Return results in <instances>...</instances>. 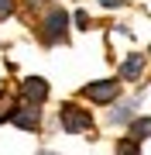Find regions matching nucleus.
Segmentation results:
<instances>
[{
  "mask_svg": "<svg viewBox=\"0 0 151 155\" xmlns=\"http://www.w3.org/2000/svg\"><path fill=\"white\" fill-rule=\"evenodd\" d=\"M58 121H62V127H65L69 134H79V131H86V127L93 124V121H90V114H86V110H79V107H72V104H65V107H62Z\"/></svg>",
  "mask_w": 151,
  "mask_h": 155,
  "instance_id": "f257e3e1",
  "label": "nucleus"
},
{
  "mask_svg": "<svg viewBox=\"0 0 151 155\" xmlns=\"http://www.w3.org/2000/svg\"><path fill=\"white\" fill-rule=\"evenodd\" d=\"M83 93L90 97L93 104H110V100H117L120 86H117V79H100V83H90Z\"/></svg>",
  "mask_w": 151,
  "mask_h": 155,
  "instance_id": "f03ea898",
  "label": "nucleus"
},
{
  "mask_svg": "<svg viewBox=\"0 0 151 155\" xmlns=\"http://www.w3.org/2000/svg\"><path fill=\"white\" fill-rule=\"evenodd\" d=\"M65 24H69V14L62 11V7H55V11H48V17H45V38L48 41H65Z\"/></svg>",
  "mask_w": 151,
  "mask_h": 155,
  "instance_id": "7ed1b4c3",
  "label": "nucleus"
},
{
  "mask_svg": "<svg viewBox=\"0 0 151 155\" xmlns=\"http://www.w3.org/2000/svg\"><path fill=\"white\" fill-rule=\"evenodd\" d=\"M11 121H14L17 127H24V131H34L38 121H41V114H38V107H34V104H21V107H14V110H11Z\"/></svg>",
  "mask_w": 151,
  "mask_h": 155,
  "instance_id": "20e7f679",
  "label": "nucleus"
},
{
  "mask_svg": "<svg viewBox=\"0 0 151 155\" xmlns=\"http://www.w3.org/2000/svg\"><path fill=\"white\" fill-rule=\"evenodd\" d=\"M21 93H24V104H41V100L48 97V83L45 79H24V86H21Z\"/></svg>",
  "mask_w": 151,
  "mask_h": 155,
  "instance_id": "39448f33",
  "label": "nucleus"
},
{
  "mask_svg": "<svg viewBox=\"0 0 151 155\" xmlns=\"http://www.w3.org/2000/svg\"><path fill=\"white\" fill-rule=\"evenodd\" d=\"M141 69H144V55H141V52H131V55L124 59V66H120V79H137Z\"/></svg>",
  "mask_w": 151,
  "mask_h": 155,
  "instance_id": "423d86ee",
  "label": "nucleus"
},
{
  "mask_svg": "<svg viewBox=\"0 0 151 155\" xmlns=\"http://www.w3.org/2000/svg\"><path fill=\"white\" fill-rule=\"evenodd\" d=\"M131 134H134V138H131V141L151 138V117H141V121H134V127H131Z\"/></svg>",
  "mask_w": 151,
  "mask_h": 155,
  "instance_id": "0eeeda50",
  "label": "nucleus"
},
{
  "mask_svg": "<svg viewBox=\"0 0 151 155\" xmlns=\"http://www.w3.org/2000/svg\"><path fill=\"white\" fill-rule=\"evenodd\" d=\"M131 114H134V104H124V107H117V110L110 114V121L113 124H124V121H131Z\"/></svg>",
  "mask_w": 151,
  "mask_h": 155,
  "instance_id": "6e6552de",
  "label": "nucleus"
},
{
  "mask_svg": "<svg viewBox=\"0 0 151 155\" xmlns=\"http://www.w3.org/2000/svg\"><path fill=\"white\" fill-rule=\"evenodd\" d=\"M117 155H137V141H131V138L117 141Z\"/></svg>",
  "mask_w": 151,
  "mask_h": 155,
  "instance_id": "1a4fd4ad",
  "label": "nucleus"
},
{
  "mask_svg": "<svg viewBox=\"0 0 151 155\" xmlns=\"http://www.w3.org/2000/svg\"><path fill=\"white\" fill-rule=\"evenodd\" d=\"M11 11H14V0H0V17H7Z\"/></svg>",
  "mask_w": 151,
  "mask_h": 155,
  "instance_id": "9d476101",
  "label": "nucleus"
},
{
  "mask_svg": "<svg viewBox=\"0 0 151 155\" xmlns=\"http://www.w3.org/2000/svg\"><path fill=\"white\" fill-rule=\"evenodd\" d=\"M76 24H79V28H90V17H86V11H76Z\"/></svg>",
  "mask_w": 151,
  "mask_h": 155,
  "instance_id": "9b49d317",
  "label": "nucleus"
},
{
  "mask_svg": "<svg viewBox=\"0 0 151 155\" xmlns=\"http://www.w3.org/2000/svg\"><path fill=\"white\" fill-rule=\"evenodd\" d=\"M100 4H103V7H120L124 0H100Z\"/></svg>",
  "mask_w": 151,
  "mask_h": 155,
  "instance_id": "f8f14e48",
  "label": "nucleus"
}]
</instances>
